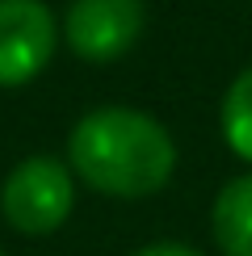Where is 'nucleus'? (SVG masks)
Here are the masks:
<instances>
[{
	"instance_id": "obj_1",
	"label": "nucleus",
	"mask_w": 252,
	"mask_h": 256,
	"mask_svg": "<svg viewBox=\"0 0 252 256\" xmlns=\"http://www.w3.org/2000/svg\"><path fill=\"white\" fill-rule=\"evenodd\" d=\"M68 168L110 198H152L176 172V143L160 118L130 105L88 110L68 134Z\"/></svg>"
},
{
	"instance_id": "obj_2",
	"label": "nucleus",
	"mask_w": 252,
	"mask_h": 256,
	"mask_svg": "<svg viewBox=\"0 0 252 256\" xmlns=\"http://www.w3.org/2000/svg\"><path fill=\"white\" fill-rule=\"evenodd\" d=\"M76 206V176L55 156L21 160L0 185V214L21 236H50Z\"/></svg>"
},
{
	"instance_id": "obj_3",
	"label": "nucleus",
	"mask_w": 252,
	"mask_h": 256,
	"mask_svg": "<svg viewBox=\"0 0 252 256\" xmlns=\"http://www.w3.org/2000/svg\"><path fill=\"white\" fill-rule=\"evenodd\" d=\"M59 26L42 0H0V88L38 80L55 59Z\"/></svg>"
},
{
	"instance_id": "obj_4",
	"label": "nucleus",
	"mask_w": 252,
	"mask_h": 256,
	"mask_svg": "<svg viewBox=\"0 0 252 256\" xmlns=\"http://www.w3.org/2000/svg\"><path fill=\"white\" fill-rule=\"evenodd\" d=\"M143 26V0H72L63 13V42L88 63H114L139 42Z\"/></svg>"
},
{
	"instance_id": "obj_5",
	"label": "nucleus",
	"mask_w": 252,
	"mask_h": 256,
	"mask_svg": "<svg viewBox=\"0 0 252 256\" xmlns=\"http://www.w3.org/2000/svg\"><path fill=\"white\" fill-rule=\"evenodd\" d=\"M210 236L227 256H252V176H231L218 189Z\"/></svg>"
},
{
	"instance_id": "obj_6",
	"label": "nucleus",
	"mask_w": 252,
	"mask_h": 256,
	"mask_svg": "<svg viewBox=\"0 0 252 256\" xmlns=\"http://www.w3.org/2000/svg\"><path fill=\"white\" fill-rule=\"evenodd\" d=\"M218 122H223L227 147H231L240 160H248V164H252V68H244L236 80H231V88H227V97H223V114H218Z\"/></svg>"
},
{
	"instance_id": "obj_7",
	"label": "nucleus",
	"mask_w": 252,
	"mask_h": 256,
	"mask_svg": "<svg viewBox=\"0 0 252 256\" xmlns=\"http://www.w3.org/2000/svg\"><path fill=\"white\" fill-rule=\"evenodd\" d=\"M134 256H202V252L189 248V244H152V248H143Z\"/></svg>"
},
{
	"instance_id": "obj_8",
	"label": "nucleus",
	"mask_w": 252,
	"mask_h": 256,
	"mask_svg": "<svg viewBox=\"0 0 252 256\" xmlns=\"http://www.w3.org/2000/svg\"><path fill=\"white\" fill-rule=\"evenodd\" d=\"M0 256H8V252H0Z\"/></svg>"
}]
</instances>
